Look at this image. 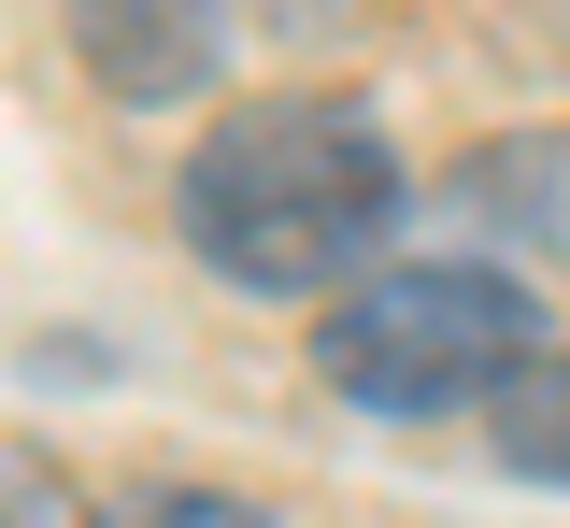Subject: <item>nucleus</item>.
Returning a JSON list of instances; mask_svg holds the SVG:
<instances>
[{
	"label": "nucleus",
	"mask_w": 570,
	"mask_h": 528,
	"mask_svg": "<svg viewBox=\"0 0 570 528\" xmlns=\"http://www.w3.org/2000/svg\"><path fill=\"white\" fill-rule=\"evenodd\" d=\"M171 215L228 286L257 301H314V286H371L385 228H400V144L356 100H243L214 115Z\"/></svg>",
	"instance_id": "1"
},
{
	"label": "nucleus",
	"mask_w": 570,
	"mask_h": 528,
	"mask_svg": "<svg viewBox=\"0 0 570 528\" xmlns=\"http://www.w3.org/2000/svg\"><path fill=\"white\" fill-rule=\"evenodd\" d=\"M528 358H542L528 286L471 272V257H400V272L343 286V314L314 329V372L356 414H456V400H499Z\"/></svg>",
	"instance_id": "2"
},
{
	"label": "nucleus",
	"mask_w": 570,
	"mask_h": 528,
	"mask_svg": "<svg viewBox=\"0 0 570 528\" xmlns=\"http://www.w3.org/2000/svg\"><path fill=\"white\" fill-rule=\"evenodd\" d=\"M71 58H86L100 100H129V115L200 100L214 58H228V0H71Z\"/></svg>",
	"instance_id": "3"
},
{
	"label": "nucleus",
	"mask_w": 570,
	"mask_h": 528,
	"mask_svg": "<svg viewBox=\"0 0 570 528\" xmlns=\"http://www.w3.org/2000/svg\"><path fill=\"white\" fill-rule=\"evenodd\" d=\"M485 443L513 457V471H542V486H570V343L557 358H528V372L485 400Z\"/></svg>",
	"instance_id": "4"
},
{
	"label": "nucleus",
	"mask_w": 570,
	"mask_h": 528,
	"mask_svg": "<svg viewBox=\"0 0 570 528\" xmlns=\"http://www.w3.org/2000/svg\"><path fill=\"white\" fill-rule=\"evenodd\" d=\"M100 528H272L257 500H228V486H142L129 515H100Z\"/></svg>",
	"instance_id": "5"
},
{
	"label": "nucleus",
	"mask_w": 570,
	"mask_h": 528,
	"mask_svg": "<svg viewBox=\"0 0 570 528\" xmlns=\"http://www.w3.org/2000/svg\"><path fill=\"white\" fill-rule=\"evenodd\" d=\"M0 528H58V500H43V486H29L14 457H0Z\"/></svg>",
	"instance_id": "6"
}]
</instances>
